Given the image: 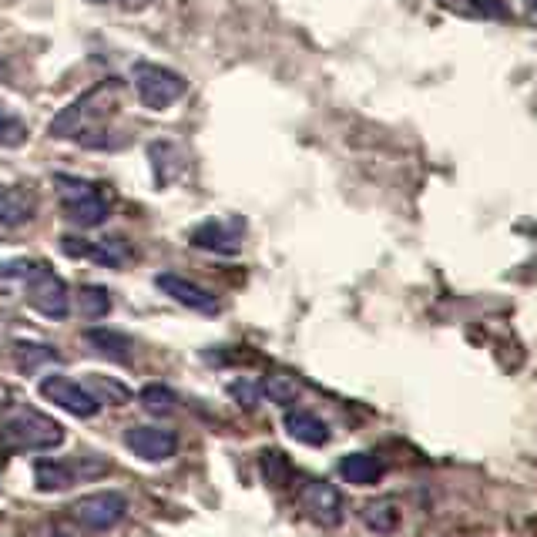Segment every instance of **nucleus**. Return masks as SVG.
I'll use <instances>...</instances> for the list:
<instances>
[{
  "label": "nucleus",
  "instance_id": "ddd939ff",
  "mask_svg": "<svg viewBox=\"0 0 537 537\" xmlns=\"http://www.w3.org/2000/svg\"><path fill=\"white\" fill-rule=\"evenodd\" d=\"M282 423H286L289 437L299 440V444H306V447H323L329 440V427L309 410H289Z\"/></svg>",
  "mask_w": 537,
  "mask_h": 537
},
{
  "label": "nucleus",
  "instance_id": "aec40b11",
  "mask_svg": "<svg viewBox=\"0 0 537 537\" xmlns=\"http://www.w3.org/2000/svg\"><path fill=\"white\" fill-rule=\"evenodd\" d=\"M88 390H91L98 400L115 403V407H121V403H128V400H131L128 386H125V383H118V380H111V376H98V373L88 376Z\"/></svg>",
  "mask_w": 537,
  "mask_h": 537
},
{
  "label": "nucleus",
  "instance_id": "4468645a",
  "mask_svg": "<svg viewBox=\"0 0 537 537\" xmlns=\"http://www.w3.org/2000/svg\"><path fill=\"white\" fill-rule=\"evenodd\" d=\"M34 215V195L21 185H0V225H24Z\"/></svg>",
  "mask_w": 537,
  "mask_h": 537
},
{
  "label": "nucleus",
  "instance_id": "5701e85b",
  "mask_svg": "<svg viewBox=\"0 0 537 537\" xmlns=\"http://www.w3.org/2000/svg\"><path fill=\"white\" fill-rule=\"evenodd\" d=\"M24 141H27V125L14 115V111L0 108V145L17 148V145H24Z\"/></svg>",
  "mask_w": 537,
  "mask_h": 537
},
{
  "label": "nucleus",
  "instance_id": "9b49d317",
  "mask_svg": "<svg viewBox=\"0 0 537 537\" xmlns=\"http://www.w3.org/2000/svg\"><path fill=\"white\" fill-rule=\"evenodd\" d=\"M188 242H192L195 249H205V252L235 256V252L242 249V232H239V225L212 219V222H202L199 229L192 232V239H188Z\"/></svg>",
  "mask_w": 537,
  "mask_h": 537
},
{
  "label": "nucleus",
  "instance_id": "6ab92c4d",
  "mask_svg": "<svg viewBox=\"0 0 537 537\" xmlns=\"http://www.w3.org/2000/svg\"><path fill=\"white\" fill-rule=\"evenodd\" d=\"M41 269H44V262H37V259L0 262V289H11L17 282H31Z\"/></svg>",
  "mask_w": 537,
  "mask_h": 537
},
{
  "label": "nucleus",
  "instance_id": "9d476101",
  "mask_svg": "<svg viewBox=\"0 0 537 537\" xmlns=\"http://www.w3.org/2000/svg\"><path fill=\"white\" fill-rule=\"evenodd\" d=\"M303 507L316 524L333 527L343 521V497H339L336 487L326 484V480H309L303 487Z\"/></svg>",
  "mask_w": 537,
  "mask_h": 537
},
{
  "label": "nucleus",
  "instance_id": "20e7f679",
  "mask_svg": "<svg viewBox=\"0 0 537 537\" xmlns=\"http://www.w3.org/2000/svg\"><path fill=\"white\" fill-rule=\"evenodd\" d=\"M58 192L64 199V215H68V222L78 225V229H94V225H101L108 219V202L101 199L88 182H81V178L58 175Z\"/></svg>",
  "mask_w": 537,
  "mask_h": 537
},
{
  "label": "nucleus",
  "instance_id": "2f4dec72",
  "mask_svg": "<svg viewBox=\"0 0 537 537\" xmlns=\"http://www.w3.org/2000/svg\"><path fill=\"white\" fill-rule=\"evenodd\" d=\"M0 78H4V74H0Z\"/></svg>",
  "mask_w": 537,
  "mask_h": 537
},
{
  "label": "nucleus",
  "instance_id": "2eb2a0df",
  "mask_svg": "<svg viewBox=\"0 0 537 537\" xmlns=\"http://www.w3.org/2000/svg\"><path fill=\"white\" fill-rule=\"evenodd\" d=\"M34 480H37V487L47 494H54V491H68V487L78 484V474H74V467H71V460H37L34 464Z\"/></svg>",
  "mask_w": 537,
  "mask_h": 537
},
{
  "label": "nucleus",
  "instance_id": "c85d7f7f",
  "mask_svg": "<svg viewBox=\"0 0 537 537\" xmlns=\"http://www.w3.org/2000/svg\"><path fill=\"white\" fill-rule=\"evenodd\" d=\"M34 537H71V534H68V531H61V527H54V524H44Z\"/></svg>",
  "mask_w": 537,
  "mask_h": 537
},
{
  "label": "nucleus",
  "instance_id": "a878e982",
  "mask_svg": "<svg viewBox=\"0 0 537 537\" xmlns=\"http://www.w3.org/2000/svg\"><path fill=\"white\" fill-rule=\"evenodd\" d=\"M17 360H21L24 370H34V366L41 363H51L54 360V350H47V346H27V343H17Z\"/></svg>",
  "mask_w": 537,
  "mask_h": 537
},
{
  "label": "nucleus",
  "instance_id": "0eeeda50",
  "mask_svg": "<svg viewBox=\"0 0 537 537\" xmlns=\"http://www.w3.org/2000/svg\"><path fill=\"white\" fill-rule=\"evenodd\" d=\"M128 511V501L115 491H101V494H88L84 501L74 504V517L88 527V531H108L115 527Z\"/></svg>",
  "mask_w": 537,
  "mask_h": 537
},
{
  "label": "nucleus",
  "instance_id": "c756f323",
  "mask_svg": "<svg viewBox=\"0 0 537 537\" xmlns=\"http://www.w3.org/2000/svg\"><path fill=\"white\" fill-rule=\"evenodd\" d=\"M527 4H531V7H534V11H537V0H527Z\"/></svg>",
  "mask_w": 537,
  "mask_h": 537
},
{
  "label": "nucleus",
  "instance_id": "7c9ffc66",
  "mask_svg": "<svg viewBox=\"0 0 537 537\" xmlns=\"http://www.w3.org/2000/svg\"><path fill=\"white\" fill-rule=\"evenodd\" d=\"M94 4H111V0H94Z\"/></svg>",
  "mask_w": 537,
  "mask_h": 537
},
{
  "label": "nucleus",
  "instance_id": "423d86ee",
  "mask_svg": "<svg viewBox=\"0 0 537 537\" xmlns=\"http://www.w3.org/2000/svg\"><path fill=\"white\" fill-rule=\"evenodd\" d=\"M27 303H31L37 313L47 316V319H64L71 309L68 282H64L61 276H54V272L44 266L31 282H27Z\"/></svg>",
  "mask_w": 537,
  "mask_h": 537
},
{
  "label": "nucleus",
  "instance_id": "39448f33",
  "mask_svg": "<svg viewBox=\"0 0 537 537\" xmlns=\"http://www.w3.org/2000/svg\"><path fill=\"white\" fill-rule=\"evenodd\" d=\"M41 397L58 403L61 410H68V413H74V417H81V420H88V417H94V413L101 410V400L94 397L88 386L74 383V380H68V376H44V380H41Z\"/></svg>",
  "mask_w": 537,
  "mask_h": 537
},
{
  "label": "nucleus",
  "instance_id": "412c9836",
  "mask_svg": "<svg viewBox=\"0 0 537 537\" xmlns=\"http://www.w3.org/2000/svg\"><path fill=\"white\" fill-rule=\"evenodd\" d=\"M262 393L272 400V403H282V407H289V403H296L299 397V383L292 380L286 373H272L266 383H262Z\"/></svg>",
  "mask_w": 537,
  "mask_h": 537
},
{
  "label": "nucleus",
  "instance_id": "4be33fe9",
  "mask_svg": "<svg viewBox=\"0 0 537 537\" xmlns=\"http://www.w3.org/2000/svg\"><path fill=\"white\" fill-rule=\"evenodd\" d=\"M81 313L88 319H101L111 313V296L105 286H84L81 289Z\"/></svg>",
  "mask_w": 537,
  "mask_h": 537
},
{
  "label": "nucleus",
  "instance_id": "1a4fd4ad",
  "mask_svg": "<svg viewBox=\"0 0 537 537\" xmlns=\"http://www.w3.org/2000/svg\"><path fill=\"white\" fill-rule=\"evenodd\" d=\"M125 444H128V450L135 457L158 464V460H168L175 454L178 437L172 430H165V427H131L125 433Z\"/></svg>",
  "mask_w": 537,
  "mask_h": 537
},
{
  "label": "nucleus",
  "instance_id": "f3484780",
  "mask_svg": "<svg viewBox=\"0 0 537 537\" xmlns=\"http://www.w3.org/2000/svg\"><path fill=\"white\" fill-rule=\"evenodd\" d=\"M339 474H343L346 484L366 487L383 477V464L373 454H350V457H343V464H339Z\"/></svg>",
  "mask_w": 537,
  "mask_h": 537
},
{
  "label": "nucleus",
  "instance_id": "f03ea898",
  "mask_svg": "<svg viewBox=\"0 0 537 537\" xmlns=\"http://www.w3.org/2000/svg\"><path fill=\"white\" fill-rule=\"evenodd\" d=\"M4 444L11 450H54L64 440V427L37 410H17L4 420L0 430Z\"/></svg>",
  "mask_w": 537,
  "mask_h": 537
},
{
  "label": "nucleus",
  "instance_id": "b1692460",
  "mask_svg": "<svg viewBox=\"0 0 537 537\" xmlns=\"http://www.w3.org/2000/svg\"><path fill=\"white\" fill-rule=\"evenodd\" d=\"M262 474H266V480L272 487H286L292 467H289V460L279 454V450H266V454H262Z\"/></svg>",
  "mask_w": 537,
  "mask_h": 537
},
{
  "label": "nucleus",
  "instance_id": "f8f14e48",
  "mask_svg": "<svg viewBox=\"0 0 537 537\" xmlns=\"http://www.w3.org/2000/svg\"><path fill=\"white\" fill-rule=\"evenodd\" d=\"M61 249L68 252V256L94 259L98 266H108V269L128 266V259H131L128 242H121V239H105V242H74V239H64Z\"/></svg>",
  "mask_w": 537,
  "mask_h": 537
},
{
  "label": "nucleus",
  "instance_id": "393cba45",
  "mask_svg": "<svg viewBox=\"0 0 537 537\" xmlns=\"http://www.w3.org/2000/svg\"><path fill=\"white\" fill-rule=\"evenodd\" d=\"M141 407H145L148 413H168L175 407V393L162 383H152V386L141 390Z\"/></svg>",
  "mask_w": 537,
  "mask_h": 537
},
{
  "label": "nucleus",
  "instance_id": "f257e3e1",
  "mask_svg": "<svg viewBox=\"0 0 537 537\" xmlns=\"http://www.w3.org/2000/svg\"><path fill=\"white\" fill-rule=\"evenodd\" d=\"M121 88H125V84H121L118 78L94 84L91 91H84L81 98H74L68 108L58 111L47 131H51L54 138H78V141H84V145L105 148L108 145L105 118L118 108Z\"/></svg>",
  "mask_w": 537,
  "mask_h": 537
},
{
  "label": "nucleus",
  "instance_id": "dca6fc26",
  "mask_svg": "<svg viewBox=\"0 0 537 537\" xmlns=\"http://www.w3.org/2000/svg\"><path fill=\"white\" fill-rule=\"evenodd\" d=\"M91 350H98L101 356L115 363H128L131 360V339L125 333H115V329H88L84 333Z\"/></svg>",
  "mask_w": 537,
  "mask_h": 537
},
{
  "label": "nucleus",
  "instance_id": "7ed1b4c3",
  "mask_svg": "<svg viewBox=\"0 0 537 537\" xmlns=\"http://www.w3.org/2000/svg\"><path fill=\"white\" fill-rule=\"evenodd\" d=\"M135 91H138V101L148 111H165V108H172L175 101L185 98L188 81L178 71L162 68V64L138 61L135 64Z\"/></svg>",
  "mask_w": 537,
  "mask_h": 537
},
{
  "label": "nucleus",
  "instance_id": "6e6552de",
  "mask_svg": "<svg viewBox=\"0 0 537 537\" xmlns=\"http://www.w3.org/2000/svg\"><path fill=\"white\" fill-rule=\"evenodd\" d=\"M155 286L162 289L165 296H172L175 303H182L185 309H195V313H202V316H215V313H219V299H215L209 289L195 286V282L185 279V276L162 272V276L155 279Z\"/></svg>",
  "mask_w": 537,
  "mask_h": 537
},
{
  "label": "nucleus",
  "instance_id": "cd10ccee",
  "mask_svg": "<svg viewBox=\"0 0 537 537\" xmlns=\"http://www.w3.org/2000/svg\"><path fill=\"white\" fill-rule=\"evenodd\" d=\"M232 393H235V397H239L242 407H256L262 390H259L256 383H232Z\"/></svg>",
  "mask_w": 537,
  "mask_h": 537
},
{
  "label": "nucleus",
  "instance_id": "bb28decb",
  "mask_svg": "<svg viewBox=\"0 0 537 537\" xmlns=\"http://www.w3.org/2000/svg\"><path fill=\"white\" fill-rule=\"evenodd\" d=\"M470 11L484 17V21H507L511 17V7L504 0H470Z\"/></svg>",
  "mask_w": 537,
  "mask_h": 537
},
{
  "label": "nucleus",
  "instance_id": "a211bd4d",
  "mask_svg": "<svg viewBox=\"0 0 537 537\" xmlns=\"http://www.w3.org/2000/svg\"><path fill=\"white\" fill-rule=\"evenodd\" d=\"M363 524L370 527L373 534H393L400 524V511L393 501H386V497H380V501H370L363 507Z\"/></svg>",
  "mask_w": 537,
  "mask_h": 537
}]
</instances>
